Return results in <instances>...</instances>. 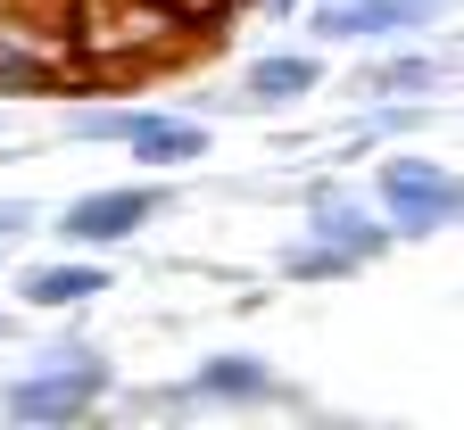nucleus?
<instances>
[{
  "instance_id": "7",
  "label": "nucleus",
  "mask_w": 464,
  "mask_h": 430,
  "mask_svg": "<svg viewBox=\"0 0 464 430\" xmlns=\"http://www.w3.org/2000/svg\"><path fill=\"white\" fill-rule=\"evenodd\" d=\"M440 83H448V67H440L431 50H406V42H390L373 67H357V75H348L357 108H365V100H431Z\"/></svg>"
},
{
  "instance_id": "11",
  "label": "nucleus",
  "mask_w": 464,
  "mask_h": 430,
  "mask_svg": "<svg viewBox=\"0 0 464 430\" xmlns=\"http://www.w3.org/2000/svg\"><path fill=\"white\" fill-rule=\"evenodd\" d=\"M274 273H282V282H299V290H332V282H357L365 265L348 257V249H332V240L299 232V240H282V257H274Z\"/></svg>"
},
{
  "instance_id": "10",
  "label": "nucleus",
  "mask_w": 464,
  "mask_h": 430,
  "mask_svg": "<svg viewBox=\"0 0 464 430\" xmlns=\"http://www.w3.org/2000/svg\"><path fill=\"white\" fill-rule=\"evenodd\" d=\"M141 116H150V100H92V108H75L67 125H58V141H75V149H125L141 133Z\"/></svg>"
},
{
  "instance_id": "6",
  "label": "nucleus",
  "mask_w": 464,
  "mask_h": 430,
  "mask_svg": "<svg viewBox=\"0 0 464 430\" xmlns=\"http://www.w3.org/2000/svg\"><path fill=\"white\" fill-rule=\"evenodd\" d=\"M382 215L398 224V240H440L464 224V174H440V182H415V191H373Z\"/></svg>"
},
{
  "instance_id": "1",
  "label": "nucleus",
  "mask_w": 464,
  "mask_h": 430,
  "mask_svg": "<svg viewBox=\"0 0 464 430\" xmlns=\"http://www.w3.org/2000/svg\"><path fill=\"white\" fill-rule=\"evenodd\" d=\"M116 389V364L100 348H75V356H34V373L0 381V414L9 422H42V430H75L108 406Z\"/></svg>"
},
{
  "instance_id": "5",
  "label": "nucleus",
  "mask_w": 464,
  "mask_h": 430,
  "mask_svg": "<svg viewBox=\"0 0 464 430\" xmlns=\"http://www.w3.org/2000/svg\"><path fill=\"white\" fill-rule=\"evenodd\" d=\"M108 290H116V273L92 249H58L50 265H25L17 273V306H25V315H83V306L108 298Z\"/></svg>"
},
{
  "instance_id": "14",
  "label": "nucleus",
  "mask_w": 464,
  "mask_h": 430,
  "mask_svg": "<svg viewBox=\"0 0 464 430\" xmlns=\"http://www.w3.org/2000/svg\"><path fill=\"white\" fill-rule=\"evenodd\" d=\"M249 9H257V17H274V25H299L307 0H249Z\"/></svg>"
},
{
  "instance_id": "8",
  "label": "nucleus",
  "mask_w": 464,
  "mask_h": 430,
  "mask_svg": "<svg viewBox=\"0 0 464 430\" xmlns=\"http://www.w3.org/2000/svg\"><path fill=\"white\" fill-rule=\"evenodd\" d=\"M241 91L257 100V116H266V108H299V100L324 91V58H315V50H266V58H249Z\"/></svg>"
},
{
  "instance_id": "3",
  "label": "nucleus",
  "mask_w": 464,
  "mask_h": 430,
  "mask_svg": "<svg viewBox=\"0 0 464 430\" xmlns=\"http://www.w3.org/2000/svg\"><path fill=\"white\" fill-rule=\"evenodd\" d=\"M299 207H307V232L332 240V249H348L357 265H382L398 249V224L382 215V199H357L340 174H307L299 182Z\"/></svg>"
},
{
  "instance_id": "4",
  "label": "nucleus",
  "mask_w": 464,
  "mask_h": 430,
  "mask_svg": "<svg viewBox=\"0 0 464 430\" xmlns=\"http://www.w3.org/2000/svg\"><path fill=\"white\" fill-rule=\"evenodd\" d=\"M191 406H299V389H282V373L257 348H216L183 373Z\"/></svg>"
},
{
  "instance_id": "9",
  "label": "nucleus",
  "mask_w": 464,
  "mask_h": 430,
  "mask_svg": "<svg viewBox=\"0 0 464 430\" xmlns=\"http://www.w3.org/2000/svg\"><path fill=\"white\" fill-rule=\"evenodd\" d=\"M133 166H208V116H166L150 108L141 116V133L125 141Z\"/></svg>"
},
{
  "instance_id": "2",
  "label": "nucleus",
  "mask_w": 464,
  "mask_h": 430,
  "mask_svg": "<svg viewBox=\"0 0 464 430\" xmlns=\"http://www.w3.org/2000/svg\"><path fill=\"white\" fill-rule=\"evenodd\" d=\"M166 207H174L166 182H116V191H83V199H67V207L50 215V240H58V249L108 257V249H133V240H141Z\"/></svg>"
},
{
  "instance_id": "12",
  "label": "nucleus",
  "mask_w": 464,
  "mask_h": 430,
  "mask_svg": "<svg viewBox=\"0 0 464 430\" xmlns=\"http://www.w3.org/2000/svg\"><path fill=\"white\" fill-rule=\"evenodd\" d=\"M456 9H464V0H382V25H390V42H415V33L448 25Z\"/></svg>"
},
{
  "instance_id": "13",
  "label": "nucleus",
  "mask_w": 464,
  "mask_h": 430,
  "mask_svg": "<svg viewBox=\"0 0 464 430\" xmlns=\"http://www.w3.org/2000/svg\"><path fill=\"white\" fill-rule=\"evenodd\" d=\"M34 224H42V207H34V199H0V249H9V240H25Z\"/></svg>"
}]
</instances>
